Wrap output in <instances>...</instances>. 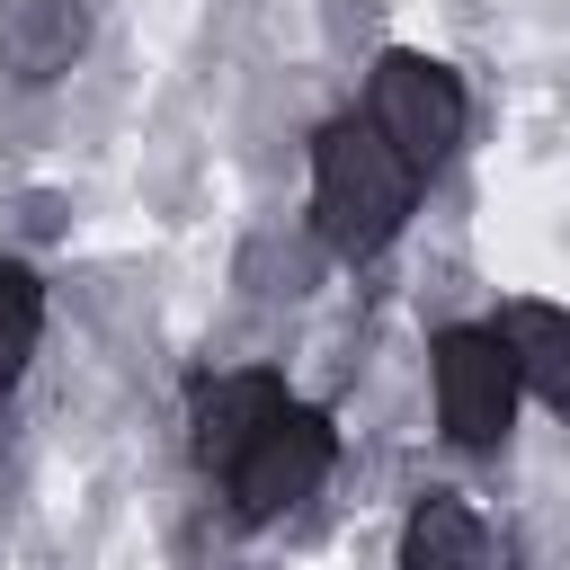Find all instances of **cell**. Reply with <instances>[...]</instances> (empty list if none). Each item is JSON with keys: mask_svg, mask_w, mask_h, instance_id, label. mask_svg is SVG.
Instances as JSON below:
<instances>
[{"mask_svg": "<svg viewBox=\"0 0 570 570\" xmlns=\"http://www.w3.org/2000/svg\"><path fill=\"white\" fill-rule=\"evenodd\" d=\"M419 196V160L365 116V125H330L312 142V214H321V240L338 258H374L401 214Z\"/></svg>", "mask_w": 570, "mask_h": 570, "instance_id": "1", "label": "cell"}, {"mask_svg": "<svg viewBox=\"0 0 570 570\" xmlns=\"http://www.w3.org/2000/svg\"><path fill=\"white\" fill-rule=\"evenodd\" d=\"M321 472H330V419L303 410V401H285V410L258 428V445L232 463V508H240L249 525H267V517L303 508V499L321 490Z\"/></svg>", "mask_w": 570, "mask_h": 570, "instance_id": "2", "label": "cell"}, {"mask_svg": "<svg viewBox=\"0 0 570 570\" xmlns=\"http://www.w3.org/2000/svg\"><path fill=\"white\" fill-rule=\"evenodd\" d=\"M374 125H383L419 169H436V160L463 142V89H454V71L428 62V53H383V62H374Z\"/></svg>", "mask_w": 570, "mask_h": 570, "instance_id": "3", "label": "cell"}, {"mask_svg": "<svg viewBox=\"0 0 570 570\" xmlns=\"http://www.w3.org/2000/svg\"><path fill=\"white\" fill-rule=\"evenodd\" d=\"M436 410H445L454 445H499V436H508L517 365H508L499 330H445V338H436Z\"/></svg>", "mask_w": 570, "mask_h": 570, "instance_id": "4", "label": "cell"}, {"mask_svg": "<svg viewBox=\"0 0 570 570\" xmlns=\"http://www.w3.org/2000/svg\"><path fill=\"white\" fill-rule=\"evenodd\" d=\"M89 45V9L80 0H0V71L9 80H62Z\"/></svg>", "mask_w": 570, "mask_h": 570, "instance_id": "5", "label": "cell"}, {"mask_svg": "<svg viewBox=\"0 0 570 570\" xmlns=\"http://www.w3.org/2000/svg\"><path fill=\"white\" fill-rule=\"evenodd\" d=\"M276 410H285V392H276L267 374H223V383H205V392H196V419H187L196 463H205V472H232Z\"/></svg>", "mask_w": 570, "mask_h": 570, "instance_id": "6", "label": "cell"}, {"mask_svg": "<svg viewBox=\"0 0 570 570\" xmlns=\"http://www.w3.org/2000/svg\"><path fill=\"white\" fill-rule=\"evenodd\" d=\"M499 347H508L517 383H534L552 410H570V312H552V303H508V312H499Z\"/></svg>", "mask_w": 570, "mask_h": 570, "instance_id": "7", "label": "cell"}, {"mask_svg": "<svg viewBox=\"0 0 570 570\" xmlns=\"http://www.w3.org/2000/svg\"><path fill=\"white\" fill-rule=\"evenodd\" d=\"M401 570H490V534L463 499H419L401 525Z\"/></svg>", "mask_w": 570, "mask_h": 570, "instance_id": "8", "label": "cell"}, {"mask_svg": "<svg viewBox=\"0 0 570 570\" xmlns=\"http://www.w3.org/2000/svg\"><path fill=\"white\" fill-rule=\"evenodd\" d=\"M36 330H45V294H36V276H27V267H0V392L27 374Z\"/></svg>", "mask_w": 570, "mask_h": 570, "instance_id": "9", "label": "cell"}]
</instances>
